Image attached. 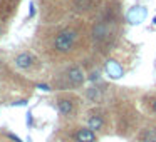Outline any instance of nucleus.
<instances>
[{
    "label": "nucleus",
    "mask_w": 156,
    "mask_h": 142,
    "mask_svg": "<svg viewBox=\"0 0 156 142\" xmlns=\"http://www.w3.org/2000/svg\"><path fill=\"white\" fill-rule=\"evenodd\" d=\"M76 40H77V34L74 30H62L55 37L54 47L57 52H71L74 44H76Z\"/></svg>",
    "instance_id": "obj_1"
},
{
    "label": "nucleus",
    "mask_w": 156,
    "mask_h": 142,
    "mask_svg": "<svg viewBox=\"0 0 156 142\" xmlns=\"http://www.w3.org/2000/svg\"><path fill=\"white\" fill-rule=\"evenodd\" d=\"M146 14H148V12H146L144 7H134V8H131V10L128 12L126 19H128L129 24L138 25V24H141V22L146 19Z\"/></svg>",
    "instance_id": "obj_2"
},
{
    "label": "nucleus",
    "mask_w": 156,
    "mask_h": 142,
    "mask_svg": "<svg viewBox=\"0 0 156 142\" xmlns=\"http://www.w3.org/2000/svg\"><path fill=\"white\" fill-rule=\"evenodd\" d=\"M67 79L71 85H82L84 82V74H82L81 67H71L67 70Z\"/></svg>",
    "instance_id": "obj_3"
},
{
    "label": "nucleus",
    "mask_w": 156,
    "mask_h": 142,
    "mask_svg": "<svg viewBox=\"0 0 156 142\" xmlns=\"http://www.w3.org/2000/svg\"><path fill=\"white\" fill-rule=\"evenodd\" d=\"M106 74L111 79H121L122 77V67L116 60H108L106 62Z\"/></svg>",
    "instance_id": "obj_4"
},
{
    "label": "nucleus",
    "mask_w": 156,
    "mask_h": 142,
    "mask_svg": "<svg viewBox=\"0 0 156 142\" xmlns=\"http://www.w3.org/2000/svg\"><path fill=\"white\" fill-rule=\"evenodd\" d=\"M34 62H35L34 55H30L29 52H22V54H19L17 57H15V65H17L19 69H29Z\"/></svg>",
    "instance_id": "obj_5"
},
{
    "label": "nucleus",
    "mask_w": 156,
    "mask_h": 142,
    "mask_svg": "<svg viewBox=\"0 0 156 142\" xmlns=\"http://www.w3.org/2000/svg\"><path fill=\"white\" fill-rule=\"evenodd\" d=\"M76 140L77 142H94L96 134L91 129H81V130H77V134H76Z\"/></svg>",
    "instance_id": "obj_6"
},
{
    "label": "nucleus",
    "mask_w": 156,
    "mask_h": 142,
    "mask_svg": "<svg viewBox=\"0 0 156 142\" xmlns=\"http://www.w3.org/2000/svg\"><path fill=\"white\" fill-rule=\"evenodd\" d=\"M106 35H109V27H108V24H104V22L98 24L94 29H92V37H94V39H98V40L104 39Z\"/></svg>",
    "instance_id": "obj_7"
},
{
    "label": "nucleus",
    "mask_w": 156,
    "mask_h": 142,
    "mask_svg": "<svg viewBox=\"0 0 156 142\" xmlns=\"http://www.w3.org/2000/svg\"><path fill=\"white\" fill-rule=\"evenodd\" d=\"M102 125H104V120L98 115H92V117L87 119V127L91 130H99V129H102Z\"/></svg>",
    "instance_id": "obj_8"
},
{
    "label": "nucleus",
    "mask_w": 156,
    "mask_h": 142,
    "mask_svg": "<svg viewBox=\"0 0 156 142\" xmlns=\"http://www.w3.org/2000/svg\"><path fill=\"white\" fill-rule=\"evenodd\" d=\"M57 107H59V110H61L64 115L71 114L72 109H74V107H72V102L67 100V99H62V100H59V102H57Z\"/></svg>",
    "instance_id": "obj_9"
},
{
    "label": "nucleus",
    "mask_w": 156,
    "mask_h": 142,
    "mask_svg": "<svg viewBox=\"0 0 156 142\" xmlns=\"http://www.w3.org/2000/svg\"><path fill=\"white\" fill-rule=\"evenodd\" d=\"M143 142H156V129H146L141 134Z\"/></svg>",
    "instance_id": "obj_10"
},
{
    "label": "nucleus",
    "mask_w": 156,
    "mask_h": 142,
    "mask_svg": "<svg viewBox=\"0 0 156 142\" xmlns=\"http://www.w3.org/2000/svg\"><path fill=\"white\" fill-rule=\"evenodd\" d=\"M74 7L77 10H87L91 7V0H74Z\"/></svg>",
    "instance_id": "obj_11"
},
{
    "label": "nucleus",
    "mask_w": 156,
    "mask_h": 142,
    "mask_svg": "<svg viewBox=\"0 0 156 142\" xmlns=\"http://www.w3.org/2000/svg\"><path fill=\"white\" fill-rule=\"evenodd\" d=\"M86 95H87V99H91V100H99V97H101V94H99V89H96V87L87 89Z\"/></svg>",
    "instance_id": "obj_12"
},
{
    "label": "nucleus",
    "mask_w": 156,
    "mask_h": 142,
    "mask_svg": "<svg viewBox=\"0 0 156 142\" xmlns=\"http://www.w3.org/2000/svg\"><path fill=\"white\" fill-rule=\"evenodd\" d=\"M37 89H41V90H44V92L51 90V87H49V85H45V84H37Z\"/></svg>",
    "instance_id": "obj_13"
},
{
    "label": "nucleus",
    "mask_w": 156,
    "mask_h": 142,
    "mask_svg": "<svg viewBox=\"0 0 156 142\" xmlns=\"http://www.w3.org/2000/svg\"><path fill=\"white\" fill-rule=\"evenodd\" d=\"M89 79H91L92 82H96V80H98V79H99V72H92V74L89 75Z\"/></svg>",
    "instance_id": "obj_14"
},
{
    "label": "nucleus",
    "mask_w": 156,
    "mask_h": 142,
    "mask_svg": "<svg viewBox=\"0 0 156 142\" xmlns=\"http://www.w3.org/2000/svg\"><path fill=\"white\" fill-rule=\"evenodd\" d=\"M7 135H9V137H10V139H14L15 142H22V139H19V137H17V135H15V134H7Z\"/></svg>",
    "instance_id": "obj_15"
},
{
    "label": "nucleus",
    "mask_w": 156,
    "mask_h": 142,
    "mask_svg": "<svg viewBox=\"0 0 156 142\" xmlns=\"http://www.w3.org/2000/svg\"><path fill=\"white\" fill-rule=\"evenodd\" d=\"M34 2H30V10H29V17H32V15H34Z\"/></svg>",
    "instance_id": "obj_16"
},
{
    "label": "nucleus",
    "mask_w": 156,
    "mask_h": 142,
    "mask_svg": "<svg viewBox=\"0 0 156 142\" xmlns=\"http://www.w3.org/2000/svg\"><path fill=\"white\" fill-rule=\"evenodd\" d=\"M153 109H154V112H156V100L153 102Z\"/></svg>",
    "instance_id": "obj_17"
},
{
    "label": "nucleus",
    "mask_w": 156,
    "mask_h": 142,
    "mask_svg": "<svg viewBox=\"0 0 156 142\" xmlns=\"http://www.w3.org/2000/svg\"><path fill=\"white\" fill-rule=\"evenodd\" d=\"M153 25H156V17H154V19H153Z\"/></svg>",
    "instance_id": "obj_18"
}]
</instances>
